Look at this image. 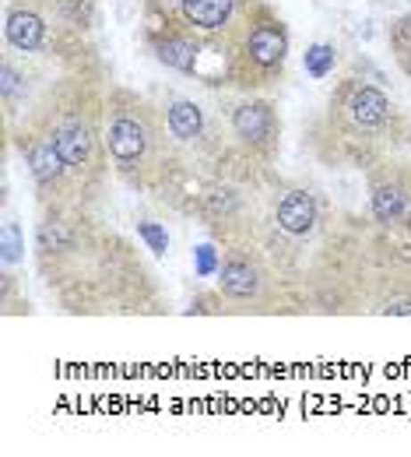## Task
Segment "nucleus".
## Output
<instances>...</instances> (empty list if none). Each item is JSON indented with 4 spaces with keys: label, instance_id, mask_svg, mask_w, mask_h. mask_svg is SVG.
I'll list each match as a JSON object with an SVG mask.
<instances>
[{
    "label": "nucleus",
    "instance_id": "obj_13",
    "mask_svg": "<svg viewBox=\"0 0 411 457\" xmlns=\"http://www.w3.org/2000/svg\"><path fill=\"white\" fill-rule=\"evenodd\" d=\"M29 162H32V172H36V179L39 183H57L60 179V166H63V159L57 155V148H53V141L50 145H39V148H32L29 152Z\"/></svg>",
    "mask_w": 411,
    "mask_h": 457
},
{
    "label": "nucleus",
    "instance_id": "obj_5",
    "mask_svg": "<svg viewBox=\"0 0 411 457\" xmlns=\"http://www.w3.org/2000/svg\"><path fill=\"white\" fill-rule=\"evenodd\" d=\"M275 219H278V226L285 228L289 236H309V232L316 228L320 212H316L313 194H306V190H289V194L278 201Z\"/></svg>",
    "mask_w": 411,
    "mask_h": 457
},
{
    "label": "nucleus",
    "instance_id": "obj_6",
    "mask_svg": "<svg viewBox=\"0 0 411 457\" xmlns=\"http://www.w3.org/2000/svg\"><path fill=\"white\" fill-rule=\"evenodd\" d=\"M218 286H222V292H226L229 299H257L264 278H260L257 264H250V261H242V257H229V261L218 268Z\"/></svg>",
    "mask_w": 411,
    "mask_h": 457
},
{
    "label": "nucleus",
    "instance_id": "obj_17",
    "mask_svg": "<svg viewBox=\"0 0 411 457\" xmlns=\"http://www.w3.org/2000/svg\"><path fill=\"white\" fill-rule=\"evenodd\" d=\"M18 85H21L18 71H14L11 63H4V81H0V88H4V99H7V103H14V92H18Z\"/></svg>",
    "mask_w": 411,
    "mask_h": 457
},
{
    "label": "nucleus",
    "instance_id": "obj_12",
    "mask_svg": "<svg viewBox=\"0 0 411 457\" xmlns=\"http://www.w3.org/2000/svg\"><path fill=\"white\" fill-rule=\"evenodd\" d=\"M155 54L166 67H177V71H193L197 63V43H190L186 36H166L155 43Z\"/></svg>",
    "mask_w": 411,
    "mask_h": 457
},
{
    "label": "nucleus",
    "instance_id": "obj_4",
    "mask_svg": "<svg viewBox=\"0 0 411 457\" xmlns=\"http://www.w3.org/2000/svg\"><path fill=\"white\" fill-rule=\"evenodd\" d=\"M246 54H250V60H253L257 67H264V71L282 67V63H285V54H289V36H285V29H282L278 21H260V25L250 32V39H246Z\"/></svg>",
    "mask_w": 411,
    "mask_h": 457
},
{
    "label": "nucleus",
    "instance_id": "obj_3",
    "mask_svg": "<svg viewBox=\"0 0 411 457\" xmlns=\"http://www.w3.org/2000/svg\"><path fill=\"white\" fill-rule=\"evenodd\" d=\"M233 130L242 145L264 148L278 134V123H275V113H271L267 103H242V106H235L233 113Z\"/></svg>",
    "mask_w": 411,
    "mask_h": 457
},
{
    "label": "nucleus",
    "instance_id": "obj_8",
    "mask_svg": "<svg viewBox=\"0 0 411 457\" xmlns=\"http://www.w3.org/2000/svg\"><path fill=\"white\" fill-rule=\"evenodd\" d=\"M349 116H352L358 127H383L387 116H390V99L380 88L358 85L352 96H349Z\"/></svg>",
    "mask_w": 411,
    "mask_h": 457
},
{
    "label": "nucleus",
    "instance_id": "obj_2",
    "mask_svg": "<svg viewBox=\"0 0 411 457\" xmlns=\"http://www.w3.org/2000/svg\"><path fill=\"white\" fill-rule=\"evenodd\" d=\"M53 148H57V155L63 159V166H70V170L88 166L92 162V148H95L92 127L81 116L63 120L57 130H53Z\"/></svg>",
    "mask_w": 411,
    "mask_h": 457
},
{
    "label": "nucleus",
    "instance_id": "obj_10",
    "mask_svg": "<svg viewBox=\"0 0 411 457\" xmlns=\"http://www.w3.org/2000/svg\"><path fill=\"white\" fill-rule=\"evenodd\" d=\"M373 215L380 226H394L408 215V194L398 183H376L373 187Z\"/></svg>",
    "mask_w": 411,
    "mask_h": 457
},
{
    "label": "nucleus",
    "instance_id": "obj_18",
    "mask_svg": "<svg viewBox=\"0 0 411 457\" xmlns=\"http://www.w3.org/2000/svg\"><path fill=\"white\" fill-rule=\"evenodd\" d=\"M383 313H408V317H411V299H401V303L383 306Z\"/></svg>",
    "mask_w": 411,
    "mask_h": 457
},
{
    "label": "nucleus",
    "instance_id": "obj_9",
    "mask_svg": "<svg viewBox=\"0 0 411 457\" xmlns=\"http://www.w3.org/2000/svg\"><path fill=\"white\" fill-rule=\"evenodd\" d=\"M183 7V18L197 29H208V32H218L229 25L233 18V0H179Z\"/></svg>",
    "mask_w": 411,
    "mask_h": 457
},
{
    "label": "nucleus",
    "instance_id": "obj_1",
    "mask_svg": "<svg viewBox=\"0 0 411 457\" xmlns=\"http://www.w3.org/2000/svg\"><path fill=\"white\" fill-rule=\"evenodd\" d=\"M106 141H110V155L117 159L123 170H130V166H137L148 155V148H152V127H148V120L141 113H127L123 110V113L113 116Z\"/></svg>",
    "mask_w": 411,
    "mask_h": 457
},
{
    "label": "nucleus",
    "instance_id": "obj_7",
    "mask_svg": "<svg viewBox=\"0 0 411 457\" xmlns=\"http://www.w3.org/2000/svg\"><path fill=\"white\" fill-rule=\"evenodd\" d=\"M4 32H7V43H11L14 50H21V54H32V50H39V46L46 43V25H43V18H39L36 11H25V7H18V11L7 14Z\"/></svg>",
    "mask_w": 411,
    "mask_h": 457
},
{
    "label": "nucleus",
    "instance_id": "obj_16",
    "mask_svg": "<svg viewBox=\"0 0 411 457\" xmlns=\"http://www.w3.org/2000/svg\"><path fill=\"white\" fill-rule=\"evenodd\" d=\"M208 208H211L215 215H218V212L226 215L229 208H235V194L233 190H211V194H208Z\"/></svg>",
    "mask_w": 411,
    "mask_h": 457
},
{
    "label": "nucleus",
    "instance_id": "obj_11",
    "mask_svg": "<svg viewBox=\"0 0 411 457\" xmlns=\"http://www.w3.org/2000/svg\"><path fill=\"white\" fill-rule=\"evenodd\" d=\"M169 130H173L177 141H193V137H201V130H204V110H201L197 103H190V99L173 103V106H169Z\"/></svg>",
    "mask_w": 411,
    "mask_h": 457
},
{
    "label": "nucleus",
    "instance_id": "obj_15",
    "mask_svg": "<svg viewBox=\"0 0 411 457\" xmlns=\"http://www.w3.org/2000/svg\"><path fill=\"white\" fill-rule=\"evenodd\" d=\"M21 257V243H18V226L14 222H7L4 226V261L7 264H14Z\"/></svg>",
    "mask_w": 411,
    "mask_h": 457
},
{
    "label": "nucleus",
    "instance_id": "obj_14",
    "mask_svg": "<svg viewBox=\"0 0 411 457\" xmlns=\"http://www.w3.org/2000/svg\"><path fill=\"white\" fill-rule=\"evenodd\" d=\"M331 63H334V54H331L327 46H313V50L306 54V67H309L313 78H324V74L331 71Z\"/></svg>",
    "mask_w": 411,
    "mask_h": 457
}]
</instances>
